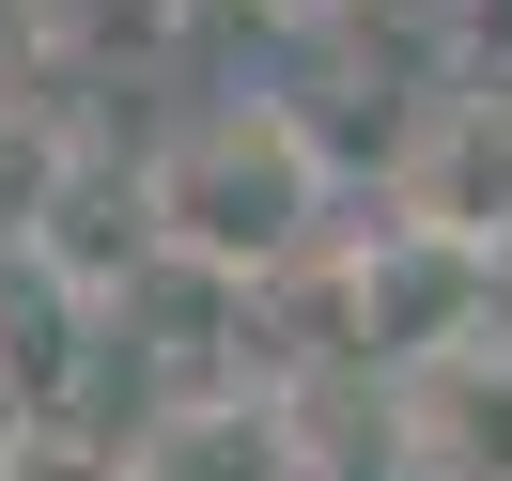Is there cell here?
<instances>
[{"mask_svg": "<svg viewBox=\"0 0 512 481\" xmlns=\"http://www.w3.org/2000/svg\"><path fill=\"white\" fill-rule=\"evenodd\" d=\"M388 218L435 233V249H466V264L512 249V78H497V94H435V109H419V156L388 171Z\"/></svg>", "mask_w": 512, "mask_h": 481, "instance_id": "obj_3", "label": "cell"}, {"mask_svg": "<svg viewBox=\"0 0 512 481\" xmlns=\"http://www.w3.org/2000/svg\"><path fill=\"white\" fill-rule=\"evenodd\" d=\"M109 481H326V419L280 373H218V388H156L109 450Z\"/></svg>", "mask_w": 512, "mask_h": 481, "instance_id": "obj_2", "label": "cell"}, {"mask_svg": "<svg viewBox=\"0 0 512 481\" xmlns=\"http://www.w3.org/2000/svg\"><path fill=\"white\" fill-rule=\"evenodd\" d=\"M388 450H404V481H512V342L497 326L388 373Z\"/></svg>", "mask_w": 512, "mask_h": 481, "instance_id": "obj_4", "label": "cell"}, {"mask_svg": "<svg viewBox=\"0 0 512 481\" xmlns=\"http://www.w3.org/2000/svg\"><path fill=\"white\" fill-rule=\"evenodd\" d=\"M78 187V125L63 109H32V94H0V264L47 233V202Z\"/></svg>", "mask_w": 512, "mask_h": 481, "instance_id": "obj_5", "label": "cell"}, {"mask_svg": "<svg viewBox=\"0 0 512 481\" xmlns=\"http://www.w3.org/2000/svg\"><path fill=\"white\" fill-rule=\"evenodd\" d=\"M140 233L156 264H202V280L264 295L326 249V140L295 125L280 94H218L140 156Z\"/></svg>", "mask_w": 512, "mask_h": 481, "instance_id": "obj_1", "label": "cell"}]
</instances>
